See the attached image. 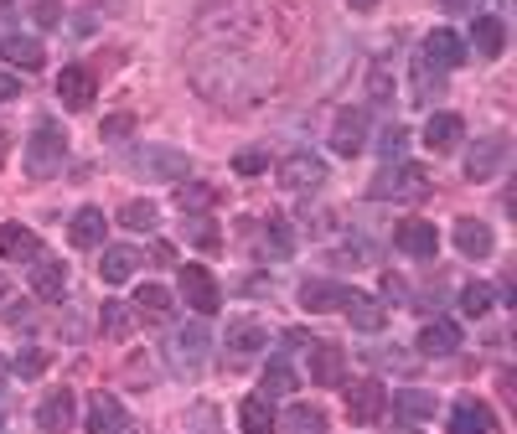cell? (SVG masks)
Segmentation results:
<instances>
[{"label":"cell","instance_id":"8992f818","mask_svg":"<svg viewBox=\"0 0 517 434\" xmlns=\"http://www.w3.org/2000/svg\"><path fill=\"white\" fill-rule=\"evenodd\" d=\"M383 409H388V388H383L378 378H357V383L347 388V419H352V424H378Z\"/></svg>","mask_w":517,"mask_h":434},{"label":"cell","instance_id":"836d02e7","mask_svg":"<svg viewBox=\"0 0 517 434\" xmlns=\"http://www.w3.org/2000/svg\"><path fill=\"white\" fill-rule=\"evenodd\" d=\"M300 388V378H295V367L285 362V357H275L264 367V398H285V393H295Z\"/></svg>","mask_w":517,"mask_h":434},{"label":"cell","instance_id":"d4e9b609","mask_svg":"<svg viewBox=\"0 0 517 434\" xmlns=\"http://www.w3.org/2000/svg\"><path fill=\"white\" fill-rule=\"evenodd\" d=\"M0 52H6V62H11V68H21V73H37L42 62H47L42 42L37 37H21V31H11V37L0 42Z\"/></svg>","mask_w":517,"mask_h":434},{"label":"cell","instance_id":"603a6c76","mask_svg":"<svg viewBox=\"0 0 517 434\" xmlns=\"http://www.w3.org/2000/svg\"><path fill=\"white\" fill-rule=\"evenodd\" d=\"M63 290H68V269L57 264V259H32V295H42V300H63Z\"/></svg>","mask_w":517,"mask_h":434},{"label":"cell","instance_id":"484cf974","mask_svg":"<svg viewBox=\"0 0 517 434\" xmlns=\"http://www.w3.org/2000/svg\"><path fill=\"white\" fill-rule=\"evenodd\" d=\"M492 228H486V223H476V217H461V223H455V248H461V254L466 259H486V254H492Z\"/></svg>","mask_w":517,"mask_h":434},{"label":"cell","instance_id":"74e56055","mask_svg":"<svg viewBox=\"0 0 517 434\" xmlns=\"http://www.w3.org/2000/svg\"><path fill=\"white\" fill-rule=\"evenodd\" d=\"M430 88L440 93V68H430V62H414V104H430Z\"/></svg>","mask_w":517,"mask_h":434},{"label":"cell","instance_id":"f6af8a7d","mask_svg":"<svg viewBox=\"0 0 517 434\" xmlns=\"http://www.w3.org/2000/svg\"><path fill=\"white\" fill-rule=\"evenodd\" d=\"M192 419H197V434H218V409H212V403H202Z\"/></svg>","mask_w":517,"mask_h":434},{"label":"cell","instance_id":"6da1fadb","mask_svg":"<svg viewBox=\"0 0 517 434\" xmlns=\"http://www.w3.org/2000/svg\"><path fill=\"white\" fill-rule=\"evenodd\" d=\"M424 192H430V171L414 166V161H388L368 186L373 202H419Z\"/></svg>","mask_w":517,"mask_h":434},{"label":"cell","instance_id":"d6a6232c","mask_svg":"<svg viewBox=\"0 0 517 434\" xmlns=\"http://www.w3.org/2000/svg\"><path fill=\"white\" fill-rule=\"evenodd\" d=\"M275 429H285V434H326V414L311 409V403H295V409H290Z\"/></svg>","mask_w":517,"mask_h":434},{"label":"cell","instance_id":"44dd1931","mask_svg":"<svg viewBox=\"0 0 517 434\" xmlns=\"http://www.w3.org/2000/svg\"><path fill=\"white\" fill-rule=\"evenodd\" d=\"M347 321L357 326V331H383V321H388V310H383V300H373V295H362V290H347Z\"/></svg>","mask_w":517,"mask_h":434},{"label":"cell","instance_id":"e575fe53","mask_svg":"<svg viewBox=\"0 0 517 434\" xmlns=\"http://www.w3.org/2000/svg\"><path fill=\"white\" fill-rule=\"evenodd\" d=\"M212 202H218V192H212L207 181H181V186H176V207H181V212H207Z\"/></svg>","mask_w":517,"mask_h":434},{"label":"cell","instance_id":"4316f807","mask_svg":"<svg viewBox=\"0 0 517 434\" xmlns=\"http://www.w3.org/2000/svg\"><path fill=\"white\" fill-rule=\"evenodd\" d=\"M104 212L99 207H78L73 212V223H68V238H73V248H99L104 243Z\"/></svg>","mask_w":517,"mask_h":434},{"label":"cell","instance_id":"83f0119b","mask_svg":"<svg viewBox=\"0 0 517 434\" xmlns=\"http://www.w3.org/2000/svg\"><path fill=\"white\" fill-rule=\"evenodd\" d=\"M471 47H476V57H502L507 26H502L497 16H476V21H471Z\"/></svg>","mask_w":517,"mask_h":434},{"label":"cell","instance_id":"9c48e42d","mask_svg":"<svg viewBox=\"0 0 517 434\" xmlns=\"http://www.w3.org/2000/svg\"><path fill=\"white\" fill-rule=\"evenodd\" d=\"M347 378V352L331 341H311V383L316 388H342Z\"/></svg>","mask_w":517,"mask_h":434},{"label":"cell","instance_id":"7bdbcfd3","mask_svg":"<svg viewBox=\"0 0 517 434\" xmlns=\"http://www.w3.org/2000/svg\"><path fill=\"white\" fill-rule=\"evenodd\" d=\"M11 367H16V378H42V372H47V352H21Z\"/></svg>","mask_w":517,"mask_h":434},{"label":"cell","instance_id":"7a4b0ae2","mask_svg":"<svg viewBox=\"0 0 517 434\" xmlns=\"http://www.w3.org/2000/svg\"><path fill=\"white\" fill-rule=\"evenodd\" d=\"M207 352H212V336H207L202 321L176 326V331L166 336V362H171L176 378H197V372L207 367Z\"/></svg>","mask_w":517,"mask_h":434},{"label":"cell","instance_id":"ac0fdd59","mask_svg":"<svg viewBox=\"0 0 517 434\" xmlns=\"http://www.w3.org/2000/svg\"><path fill=\"white\" fill-rule=\"evenodd\" d=\"M300 305H306L311 316H321V310H342L347 305V285H337V279H306V285H300Z\"/></svg>","mask_w":517,"mask_h":434},{"label":"cell","instance_id":"8fae6325","mask_svg":"<svg viewBox=\"0 0 517 434\" xmlns=\"http://www.w3.org/2000/svg\"><path fill=\"white\" fill-rule=\"evenodd\" d=\"M88 434H130L125 403H119L114 393H94V398H88Z\"/></svg>","mask_w":517,"mask_h":434},{"label":"cell","instance_id":"4fadbf2b","mask_svg":"<svg viewBox=\"0 0 517 434\" xmlns=\"http://www.w3.org/2000/svg\"><path fill=\"white\" fill-rule=\"evenodd\" d=\"M326 181V161L321 155H290V161L280 166V186H290V192H316V186Z\"/></svg>","mask_w":517,"mask_h":434},{"label":"cell","instance_id":"ee69618b","mask_svg":"<svg viewBox=\"0 0 517 434\" xmlns=\"http://www.w3.org/2000/svg\"><path fill=\"white\" fill-rule=\"evenodd\" d=\"M135 130V119L130 114H114V119H104V140H125Z\"/></svg>","mask_w":517,"mask_h":434},{"label":"cell","instance_id":"8d00e7d4","mask_svg":"<svg viewBox=\"0 0 517 434\" xmlns=\"http://www.w3.org/2000/svg\"><path fill=\"white\" fill-rule=\"evenodd\" d=\"M492 300H497V290H492V285H466V290H461V310H466L471 321H481L486 310H492Z\"/></svg>","mask_w":517,"mask_h":434},{"label":"cell","instance_id":"30bf717a","mask_svg":"<svg viewBox=\"0 0 517 434\" xmlns=\"http://www.w3.org/2000/svg\"><path fill=\"white\" fill-rule=\"evenodd\" d=\"M445 429H450V434H497V414L486 409L481 398H461V403L450 409Z\"/></svg>","mask_w":517,"mask_h":434},{"label":"cell","instance_id":"52a82bcc","mask_svg":"<svg viewBox=\"0 0 517 434\" xmlns=\"http://www.w3.org/2000/svg\"><path fill=\"white\" fill-rule=\"evenodd\" d=\"M393 243H399V254H409V259L440 254V233H435V223H424V217H404V223L393 228Z\"/></svg>","mask_w":517,"mask_h":434},{"label":"cell","instance_id":"d590c367","mask_svg":"<svg viewBox=\"0 0 517 434\" xmlns=\"http://www.w3.org/2000/svg\"><path fill=\"white\" fill-rule=\"evenodd\" d=\"M119 223L135 228V233H150L161 223V212H156V202H125V207H119Z\"/></svg>","mask_w":517,"mask_h":434},{"label":"cell","instance_id":"cb8c5ba5","mask_svg":"<svg viewBox=\"0 0 517 434\" xmlns=\"http://www.w3.org/2000/svg\"><path fill=\"white\" fill-rule=\"evenodd\" d=\"M135 269H140L135 248H125V243L104 248V259H99V279H104V285H125V279H135Z\"/></svg>","mask_w":517,"mask_h":434},{"label":"cell","instance_id":"f35d334b","mask_svg":"<svg viewBox=\"0 0 517 434\" xmlns=\"http://www.w3.org/2000/svg\"><path fill=\"white\" fill-rule=\"evenodd\" d=\"M99 321H104V331H109V336H130V321H135V316H130V305L104 300V316H99Z\"/></svg>","mask_w":517,"mask_h":434},{"label":"cell","instance_id":"4dcf8cb0","mask_svg":"<svg viewBox=\"0 0 517 434\" xmlns=\"http://www.w3.org/2000/svg\"><path fill=\"white\" fill-rule=\"evenodd\" d=\"M393 414H404V419H435V393L399 388V393H393Z\"/></svg>","mask_w":517,"mask_h":434},{"label":"cell","instance_id":"ffe728a7","mask_svg":"<svg viewBox=\"0 0 517 434\" xmlns=\"http://www.w3.org/2000/svg\"><path fill=\"white\" fill-rule=\"evenodd\" d=\"M238 424H243V434H269L280 424V414H275V398H264V393H249L238 403Z\"/></svg>","mask_w":517,"mask_h":434},{"label":"cell","instance_id":"7402d4cb","mask_svg":"<svg viewBox=\"0 0 517 434\" xmlns=\"http://www.w3.org/2000/svg\"><path fill=\"white\" fill-rule=\"evenodd\" d=\"M455 347H461V326L455 321H424V331H419V352L424 357H450Z\"/></svg>","mask_w":517,"mask_h":434},{"label":"cell","instance_id":"f907efd6","mask_svg":"<svg viewBox=\"0 0 517 434\" xmlns=\"http://www.w3.org/2000/svg\"><path fill=\"white\" fill-rule=\"evenodd\" d=\"M352 6H357V11H373V6H378V0H352Z\"/></svg>","mask_w":517,"mask_h":434},{"label":"cell","instance_id":"d6986e66","mask_svg":"<svg viewBox=\"0 0 517 434\" xmlns=\"http://www.w3.org/2000/svg\"><path fill=\"white\" fill-rule=\"evenodd\" d=\"M37 254H42V238H37L32 228H21V223H0V259L21 264V259H37Z\"/></svg>","mask_w":517,"mask_h":434},{"label":"cell","instance_id":"1f68e13d","mask_svg":"<svg viewBox=\"0 0 517 434\" xmlns=\"http://www.w3.org/2000/svg\"><path fill=\"white\" fill-rule=\"evenodd\" d=\"M228 347H233L238 357H249V352L269 347V331H264L259 321H233V326H228Z\"/></svg>","mask_w":517,"mask_h":434},{"label":"cell","instance_id":"681fc988","mask_svg":"<svg viewBox=\"0 0 517 434\" xmlns=\"http://www.w3.org/2000/svg\"><path fill=\"white\" fill-rule=\"evenodd\" d=\"M6 414H11V398H6V388H0V429H6Z\"/></svg>","mask_w":517,"mask_h":434},{"label":"cell","instance_id":"60d3db41","mask_svg":"<svg viewBox=\"0 0 517 434\" xmlns=\"http://www.w3.org/2000/svg\"><path fill=\"white\" fill-rule=\"evenodd\" d=\"M368 93L378 104H388L393 99V73H388V62H373V73H368Z\"/></svg>","mask_w":517,"mask_h":434},{"label":"cell","instance_id":"816d5d0a","mask_svg":"<svg viewBox=\"0 0 517 434\" xmlns=\"http://www.w3.org/2000/svg\"><path fill=\"white\" fill-rule=\"evenodd\" d=\"M6 145H11V140H6V130H0V161H6Z\"/></svg>","mask_w":517,"mask_h":434},{"label":"cell","instance_id":"2e32d148","mask_svg":"<svg viewBox=\"0 0 517 434\" xmlns=\"http://www.w3.org/2000/svg\"><path fill=\"white\" fill-rule=\"evenodd\" d=\"M57 99H63V109L83 114L88 104H94V73L88 68H63L57 73Z\"/></svg>","mask_w":517,"mask_h":434},{"label":"cell","instance_id":"f1b7e54d","mask_svg":"<svg viewBox=\"0 0 517 434\" xmlns=\"http://www.w3.org/2000/svg\"><path fill=\"white\" fill-rule=\"evenodd\" d=\"M259 248H264V259H290L295 254V233H290L285 217H269L259 228Z\"/></svg>","mask_w":517,"mask_h":434},{"label":"cell","instance_id":"e0dca14e","mask_svg":"<svg viewBox=\"0 0 517 434\" xmlns=\"http://www.w3.org/2000/svg\"><path fill=\"white\" fill-rule=\"evenodd\" d=\"M461 135H466L461 114H430V124H424V145H430L435 155H450L455 145H461Z\"/></svg>","mask_w":517,"mask_h":434},{"label":"cell","instance_id":"7c38bea8","mask_svg":"<svg viewBox=\"0 0 517 434\" xmlns=\"http://www.w3.org/2000/svg\"><path fill=\"white\" fill-rule=\"evenodd\" d=\"M331 150H337V155L368 150V114H362V109H342L337 124H331Z\"/></svg>","mask_w":517,"mask_h":434},{"label":"cell","instance_id":"277c9868","mask_svg":"<svg viewBox=\"0 0 517 434\" xmlns=\"http://www.w3.org/2000/svg\"><path fill=\"white\" fill-rule=\"evenodd\" d=\"M130 171H135V176H145V181H187L192 161H187L181 150L145 145V150H135V155H130Z\"/></svg>","mask_w":517,"mask_h":434},{"label":"cell","instance_id":"bcb514c9","mask_svg":"<svg viewBox=\"0 0 517 434\" xmlns=\"http://www.w3.org/2000/svg\"><path fill=\"white\" fill-rule=\"evenodd\" d=\"M404 290H409V285H404L399 274H383V295H388V300H404Z\"/></svg>","mask_w":517,"mask_h":434},{"label":"cell","instance_id":"5bb4252c","mask_svg":"<svg viewBox=\"0 0 517 434\" xmlns=\"http://www.w3.org/2000/svg\"><path fill=\"white\" fill-rule=\"evenodd\" d=\"M73 419H78V398H73L68 388H52V393L37 403V424H42L47 434H63V429H73Z\"/></svg>","mask_w":517,"mask_h":434},{"label":"cell","instance_id":"c3c4849f","mask_svg":"<svg viewBox=\"0 0 517 434\" xmlns=\"http://www.w3.org/2000/svg\"><path fill=\"white\" fill-rule=\"evenodd\" d=\"M440 6H445V11H455V16H471V11H476V0H440Z\"/></svg>","mask_w":517,"mask_h":434},{"label":"cell","instance_id":"f546056e","mask_svg":"<svg viewBox=\"0 0 517 434\" xmlns=\"http://www.w3.org/2000/svg\"><path fill=\"white\" fill-rule=\"evenodd\" d=\"M135 310L145 321H166L171 310H176V300H171V290L166 285H140V295H135Z\"/></svg>","mask_w":517,"mask_h":434},{"label":"cell","instance_id":"ab89813d","mask_svg":"<svg viewBox=\"0 0 517 434\" xmlns=\"http://www.w3.org/2000/svg\"><path fill=\"white\" fill-rule=\"evenodd\" d=\"M404 145H409V130H404V124H388V130H383V140H378L383 161H399V155H404Z\"/></svg>","mask_w":517,"mask_h":434},{"label":"cell","instance_id":"9a60e30c","mask_svg":"<svg viewBox=\"0 0 517 434\" xmlns=\"http://www.w3.org/2000/svg\"><path fill=\"white\" fill-rule=\"evenodd\" d=\"M424 62H430V68H440V73H450V68H461L466 62V42L455 37V31H430V37H424Z\"/></svg>","mask_w":517,"mask_h":434},{"label":"cell","instance_id":"3957f363","mask_svg":"<svg viewBox=\"0 0 517 434\" xmlns=\"http://www.w3.org/2000/svg\"><path fill=\"white\" fill-rule=\"evenodd\" d=\"M63 161H68V135L57 130L52 119H42L37 130H32V140H26V176L47 181V176L63 171Z\"/></svg>","mask_w":517,"mask_h":434},{"label":"cell","instance_id":"ba28073f","mask_svg":"<svg viewBox=\"0 0 517 434\" xmlns=\"http://www.w3.org/2000/svg\"><path fill=\"white\" fill-rule=\"evenodd\" d=\"M507 135H486V140H476L471 145V155H466V176L471 181H492L497 171H502V161H507Z\"/></svg>","mask_w":517,"mask_h":434},{"label":"cell","instance_id":"7dc6e473","mask_svg":"<svg viewBox=\"0 0 517 434\" xmlns=\"http://www.w3.org/2000/svg\"><path fill=\"white\" fill-rule=\"evenodd\" d=\"M21 93V83H16V73H0V104H11Z\"/></svg>","mask_w":517,"mask_h":434},{"label":"cell","instance_id":"5b68a950","mask_svg":"<svg viewBox=\"0 0 517 434\" xmlns=\"http://www.w3.org/2000/svg\"><path fill=\"white\" fill-rule=\"evenodd\" d=\"M181 300H187L197 316H212V310H223V290L218 279H212L202 264H181Z\"/></svg>","mask_w":517,"mask_h":434},{"label":"cell","instance_id":"b9f144b4","mask_svg":"<svg viewBox=\"0 0 517 434\" xmlns=\"http://www.w3.org/2000/svg\"><path fill=\"white\" fill-rule=\"evenodd\" d=\"M233 171L238 176H259V171H269V155L264 150H238L233 155Z\"/></svg>","mask_w":517,"mask_h":434}]
</instances>
